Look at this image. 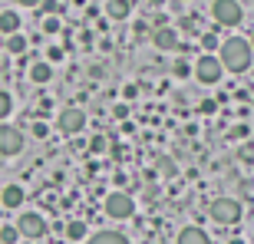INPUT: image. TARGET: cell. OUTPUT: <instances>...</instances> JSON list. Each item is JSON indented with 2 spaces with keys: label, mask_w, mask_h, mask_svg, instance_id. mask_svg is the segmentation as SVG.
I'll use <instances>...</instances> for the list:
<instances>
[{
  "label": "cell",
  "mask_w": 254,
  "mask_h": 244,
  "mask_svg": "<svg viewBox=\"0 0 254 244\" xmlns=\"http://www.w3.org/2000/svg\"><path fill=\"white\" fill-rule=\"evenodd\" d=\"M23 198H27V191H23L20 185H7L3 191H0V205H3V208H20V205H23Z\"/></svg>",
  "instance_id": "11"
},
{
  "label": "cell",
  "mask_w": 254,
  "mask_h": 244,
  "mask_svg": "<svg viewBox=\"0 0 254 244\" xmlns=\"http://www.w3.org/2000/svg\"><path fill=\"white\" fill-rule=\"evenodd\" d=\"M172 73L179 76V79H185V76H191V73H195V66H189V60H175Z\"/></svg>",
  "instance_id": "19"
},
{
  "label": "cell",
  "mask_w": 254,
  "mask_h": 244,
  "mask_svg": "<svg viewBox=\"0 0 254 244\" xmlns=\"http://www.w3.org/2000/svg\"><path fill=\"white\" fill-rule=\"evenodd\" d=\"M208 215L218 225H238L241 221V201H235V198H215L211 208H208Z\"/></svg>",
  "instance_id": "3"
},
{
  "label": "cell",
  "mask_w": 254,
  "mask_h": 244,
  "mask_svg": "<svg viewBox=\"0 0 254 244\" xmlns=\"http://www.w3.org/2000/svg\"><path fill=\"white\" fill-rule=\"evenodd\" d=\"M86 244H129V238L119 235V231H99V235H93Z\"/></svg>",
  "instance_id": "16"
},
{
  "label": "cell",
  "mask_w": 254,
  "mask_h": 244,
  "mask_svg": "<svg viewBox=\"0 0 254 244\" xmlns=\"http://www.w3.org/2000/svg\"><path fill=\"white\" fill-rule=\"evenodd\" d=\"M50 76H53V66H50V60H33V63H30V79H33L37 86L50 83Z\"/></svg>",
  "instance_id": "10"
},
{
  "label": "cell",
  "mask_w": 254,
  "mask_h": 244,
  "mask_svg": "<svg viewBox=\"0 0 254 244\" xmlns=\"http://www.w3.org/2000/svg\"><path fill=\"white\" fill-rule=\"evenodd\" d=\"M103 208H106V215L113 218V221H126V218L135 215V201H132L129 191H109Z\"/></svg>",
  "instance_id": "2"
},
{
  "label": "cell",
  "mask_w": 254,
  "mask_h": 244,
  "mask_svg": "<svg viewBox=\"0 0 254 244\" xmlns=\"http://www.w3.org/2000/svg\"><path fill=\"white\" fill-rule=\"evenodd\" d=\"M123 96H126V99H135V96H139V89H135V86H126V89H123Z\"/></svg>",
  "instance_id": "27"
},
{
  "label": "cell",
  "mask_w": 254,
  "mask_h": 244,
  "mask_svg": "<svg viewBox=\"0 0 254 244\" xmlns=\"http://www.w3.org/2000/svg\"><path fill=\"white\" fill-rule=\"evenodd\" d=\"M218 60H221V66L228 73H245L254 60V50L245 37H228L221 43V50H218Z\"/></svg>",
  "instance_id": "1"
},
{
  "label": "cell",
  "mask_w": 254,
  "mask_h": 244,
  "mask_svg": "<svg viewBox=\"0 0 254 244\" xmlns=\"http://www.w3.org/2000/svg\"><path fill=\"white\" fill-rule=\"evenodd\" d=\"M57 30H60V20L57 17H47V20H43V33H57Z\"/></svg>",
  "instance_id": "24"
},
{
  "label": "cell",
  "mask_w": 254,
  "mask_h": 244,
  "mask_svg": "<svg viewBox=\"0 0 254 244\" xmlns=\"http://www.w3.org/2000/svg\"><path fill=\"white\" fill-rule=\"evenodd\" d=\"M175 244H211V238H208L201 228H182Z\"/></svg>",
  "instance_id": "13"
},
{
  "label": "cell",
  "mask_w": 254,
  "mask_h": 244,
  "mask_svg": "<svg viewBox=\"0 0 254 244\" xmlns=\"http://www.w3.org/2000/svg\"><path fill=\"white\" fill-rule=\"evenodd\" d=\"M248 43H251V50H254V33H251V37H248Z\"/></svg>",
  "instance_id": "30"
},
{
  "label": "cell",
  "mask_w": 254,
  "mask_h": 244,
  "mask_svg": "<svg viewBox=\"0 0 254 244\" xmlns=\"http://www.w3.org/2000/svg\"><path fill=\"white\" fill-rule=\"evenodd\" d=\"M10 113H13V99H10V93H3V89H0V122L7 119Z\"/></svg>",
  "instance_id": "20"
},
{
  "label": "cell",
  "mask_w": 254,
  "mask_h": 244,
  "mask_svg": "<svg viewBox=\"0 0 254 244\" xmlns=\"http://www.w3.org/2000/svg\"><path fill=\"white\" fill-rule=\"evenodd\" d=\"M221 73H225V66H221V60H218V53H201V57L195 60V76L198 83H218L221 79Z\"/></svg>",
  "instance_id": "5"
},
{
  "label": "cell",
  "mask_w": 254,
  "mask_h": 244,
  "mask_svg": "<svg viewBox=\"0 0 254 244\" xmlns=\"http://www.w3.org/2000/svg\"><path fill=\"white\" fill-rule=\"evenodd\" d=\"M57 129L63 132V135H76V132H83L86 129V113H83V109H76V106L63 109V113L57 116Z\"/></svg>",
  "instance_id": "6"
},
{
  "label": "cell",
  "mask_w": 254,
  "mask_h": 244,
  "mask_svg": "<svg viewBox=\"0 0 254 244\" xmlns=\"http://www.w3.org/2000/svg\"><path fill=\"white\" fill-rule=\"evenodd\" d=\"M7 53H13V57L27 53V37H23V33H13V37H7Z\"/></svg>",
  "instance_id": "18"
},
{
  "label": "cell",
  "mask_w": 254,
  "mask_h": 244,
  "mask_svg": "<svg viewBox=\"0 0 254 244\" xmlns=\"http://www.w3.org/2000/svg\"><path fill=\"white\" fill-rule=\"evenodd\" d=\"M106 13L113 20H126L129 17V0H109V3H106Z\"/></svg>",
  "instance_id": "17"
},
{
  "label": "cell",
  "mask_w": 254,
  "mask_h": 244,
  "mask_svg": "<svg viewBox=\"0 0 254 244\" xmlns=\"http://www.w3.org/2000/svg\"><path fill=\"white\" fill-rule=\"evenodd\" d=\"M211 17H215L218 27H238L241 17H245V10L238 0H215L211 3Z\"/></svg>",
  "instance_id": "4"
},
{
  "label": "cell",
  "mask_w": 254,
  "mask_h": 244,
  "mask_svg": "<svg viewBox=\"0 0 254 244\" xmlns=\"http://www.w3.org/2000/svg\"><path fill=\"white\" fill-rule=\"evenodd\" d=\"M228 244H245V241H241V238H235V241H228Z\"/></svg>",
  "instance_id": "29"
},
{
  "label": "cell",
  "mask_w": 254,
  "mask_h": 244,
  "mask_svg": "<svg viewBox=\"0 0 254 244\" xmlns=\"http://www.w3.org/2000/svg\"><path fill=\"white\" fill-rule=\"evenodd\" d=\"M198 43H201V53H218L225 40L218 37L215 30H205V33H198Z\"/></svg>",
  "instance_id": "14"
},
{
  "label": "cell",
  "mask_w": 254,
  "mask_h": 244,
  "mask_svg": "<svg viewBox=\"0 0 254 244\" xmlns=\"http://www.w3.org/2000/svg\"><path fill=\"white\" fill-rule=\"evenodd\" d=\"M13 3H20V7H33V3H43V0H13Z\"/></svg>",
  "instance_id": "28"
},
{
  "label": "cell",
  "mask_w": 254,
  "mask_h": 244,
  "mask_svg": "<svg viewBox=\"0 0 254 244\" xmlns=\"http://www.w3.org/2000/svg\"><path fill=\"white\" fill-rule=\"evenodd\" d=\"M152 43H155V50L169 53V50L179 47V30H175V27H159L155 33H152Z\"/></svg>",
  "instance_id": "9"
},
{
  "label": "cell",
  "mask_w": 254,
  "mask_h": 244,
  "mask_svg": "<svg viewBox=\"0 0 254 244\" xmlns=\"http://www.w3.org/2000/svg\"><path fill=\"white\" fill-rule=\"evenodd\" d=\"M0 33H3V37L20 33V13L17 10H3V13H0Z\"/></svg>",
  "instance_id": "12"
},
{
  "label": "cell",
  "mask_w": 254,
  "mask_h": 244,
  "mask_svg": "<svg viewBox=\"0 0 254 244\" xmlns=\"http://www.w3.org/2000/svg\"><path fill=\"white\" fill-rule=\"evenodd\" d=\"M198 113H201V116H211V113H215V99H205V103L198 106Z\"/></svg>",
  "instance_id": "26"
},
{
  "label": "cell",
  "mask_w": 254,
  "mask_h": 244,
  "mask_svg": "<svg viewBox=\"0 0 254 244\" xmlns=\"http://www.w3.org/2000/svg\"><path fill=\"white\" fill-rule=\"evenodd\" d=\"M109 149V139L106 135H96V139H89V152H106Z\"/></svg>",
  "instance_id": "22"
},
{
  "label": "cell",
  "mask_w": 254,
  "mask_h": 244,
  "mask_svg": "<svg viewBox=\"0 0 254 244\" xmlns=\"http://www.w3.org/2000/svg\"><path fill=\"white\" fill-rule=\"evenodd\" d=\"M20 149H23V135H20V129L0 122V155H20Z\"/></svg>",
  "instance_id": "8"
},
{
  "label": "cell",
  "mask_w": 254,
  "mask_h": 244,
  "mask_svg": "<svg viewBox=\"0 0 254 244\" xmlns=\"http://www.w3.org/2000/svg\"><path fill=\"white\" fill-rule=\"evenodd\" d=\"M17 235H20V228H17V225L0 228V241H3V244H13V241H17Z\"/></svg>",
  "instance_id": "21"
},
{
  "label": "cell",
  "mask_w": 254,
  "mask_h": 244,
  "mask_svg": "<svg viewBox=\"0 0 254 244\" xmlns=\"http://www.w3.org/2000/svg\"><path fill=\"white\" fill-rule=\"evenodd\" d=\"M33 135H37V139H47V135H50L47 122H33Z\"/></svg>",
  "instance_id": "25"
},
{
  "label": "cell",
  "mask_w": 254,
  "mask_h": 244,
  "mask_svg": "<svg viewBox=\"0 0 254 244\" xmlns=\"http://www.w3.org/2000/svg\"><path fill=\"white\" fill-rule=\"evenodd\" d=\"M86 235H89V228H86L83 218H73V221H66V238H69V241H86Z\"/></svg>",
  "instance_id": "15"
},
{
  "label": "cell",
  "mask_w": 254,
  "mask_h": 244,
  "mask_svg": "<svg viewBox=\"0 0 254 244\" xmlns=\"http://www.w3.org/2000/svg\"><path fill=\"white\" fill-rule=\"evenodd\" d=\"M17 228H20V235L30 238V241L47 235V221H43V215H37V211H23V215L17 218Z\"/></svg>",
  "instance_id": "7"
},
{
  "label": "cell",
  "mask_w": 254,
  "mask_h": 244,
  "mask_svg": "<svg viewBox=\"0 0 254 244\" xmlns=\"http://www.w3.org/2000/svg\"><path fill=\"white\" fill-rule=\"evenodd\" d=\"M40 13H47V17H53V13H60V3H57V0H43V7H40Z\"/></svg>",
  "instance_id": "23"
}]
</instances>
